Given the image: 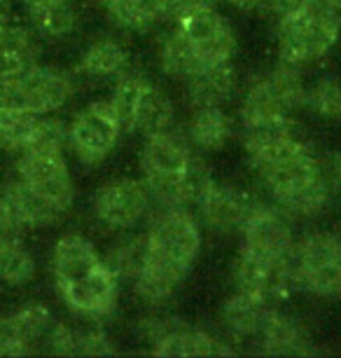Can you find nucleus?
I'll return each instance as SVG.
<instances>
[{"label": "nucleus", "mask_w": 341, "mask_h": 358, "mask_svg": "<svg viewBox=\"0 0 341 358\" xmlns=\"http://www.w3.org/2000/svg\"><path fill=\"white\" fill-rule=\"evenodd\" d=\"M341 36V10L334 0H306L290 17L278 19V59L292 66H309L330 54Z\"/></svg>", "instance_id": "f257e3e1"}, {"label": "nucleus", "mask_w": 341, "mask_h": 358, "mask_svg": "<svg viewBox=\"0 0 341 358\" xmlns=\"http://www.w3.org/2000/svg\"><path fill=\"white\" fill-rule=\"evenodd\" d=\"M304 101L306 85L302 69L280 62L250 83L248 92L241 101V124L269 117H290L295 110L304 108Z\"/></svg>", "instance_id": "f03ea898"}, {"label": "nucleus", "mask_w": 341, "mask_h": 358, "mask_svg": "<svg viewBox=\"0 0 341 358\" xmlns=\"http://www.w3.org/2000/svg\"><path fill=\"white\" fill-rule=\"evenodd\" d=\"M297 288L318 297L341 295V236L309 232L290 253Z\"/></svg>", "instance_id": "7ed1b4c3"}, {"label": "nucleus", "mask_w": 341, "mask_h": 358, "mask_svg": "<svg viewBox=\"0 0 341 358\" xmlns=\"http://www.w3.org/2000/svg\"><path fill=\"white\" fill-rule=\"evenodd\" d=\"M75 94L68 73L33 66L17 78H0V108H22L36 115H52L63 108Z\"/></svg>", "instance_id": "20e7f679"}, {"label": "nucleus", "mask_w": 341, "mask_h": 358, "mask_svg": "<svg viewBox=\"0 0 341 358\" xmlns=\"http://www.w3.org/2000/svg\"><path fill=\"white\" fill-rule=\"evenodd\" d=\"M148 246L164 258L194 267L202 251V222L190 211V206H155L150 215Z\"/></svg>", "instance_id": "39448f33"}, {"label": "nucleus", "mask_w": 341, "mask_h": 358, "mask_svg": "<svg viewBox=\"0 0 341 358\" xmlns=\"http://www.w3.org/2000/svg\"><path fill=\"white\" fill-rule=\"evenodd\" d=\"M241 253L269 260H287L295 248L292 218L278 204L255 201L241 227Z\"/></svg>", "instance_id": "423d86ee"}, {"label": "nucleus", "mask_w": 341, "mask_h": 358, "mask_svg": "<svg viewBox=\"0 0 341 358\" xmlns=\"http://www.w3.org/2000/svg\"><path fill=\"white\" fill-rule=\"evenodd\" d=\"M119 138L122 129L110 110L108 99L82 108L68 124V145L84 164H101L117 148Z\"/></svg>", "instance_id": "0eeeda50"}, {"label": "nucleus", "mask_w": 341, "mask_h": 358, "mask_svg": "<svg viewBox=\"0 0 341 358\" xmlns=\"http://www.w3.org/2000/svg\"><path fill=\"white\" fill-rule=\"evenodd\" d=\"M91 208L98 222H103L105 227L126 232L152 213V199L143 180L112 178L96 190Z\"/></svg>", "instance_id": "6e6552de"}, {"label": "nucleus", "mask_w": 341, "mask_h": 358, "mask_svg": "<svg viewBox=\"0 0 341 358\" xmlns=\"http://www.w3.org/2000/svg\"><path fill=\"white\" fill-rule=\"evenodd\" d=\"M232 279L236 283V290L259 297V300L269 302L273 307L278 302L287 300L292 295V290H297L290 258L269 260L238 251L236 260L232 265Z\"/></svg>", "instance_id": "1a4fd4ad"}, {"label": "nucleus", "mask_w": 341, "mask_h": 358, "mask_svg": "<svg viewBox=\"0 0 341 358\" xmlns=\"http://www.w3.org/2000/svg\"><path fill=\"white\" fill-rule=\"evenodd\" d=\"M17 178L68 211L75 199V185L70 178L63 150H24L19 152Z\"/></svg>", "instance_id": "9d476101"}, {"label": "nucleus", "mask_w": 341, "mask_h": 358, "mask_svg": "<svg viewBox=\"0 0 341 358\" xmlns=\"http://www.w3.org/2000/svg\"><path fill=\"white\" fill-rule=\"evenodd\" d=\"M183 36L197 47L204 69L227 64L238 50V38L234 26L215 8H204L183 17L176 24Z\"/></svg>", "instance_id": "9b49d317"}, {"label": "nucleus", "mask_w": 341, "mask_h": 358, "mask_svg": "<svg viewBox=\"0 0 341 358\" xmlns=\"http://www.w3.org/2000/svg\"><path fill=\"white\" fill-rule=\"evenodd\" d=\"M152 206H194L215 183L206 162L194 155L190 166L180 173H145L143 178Z\"/></svg>", "instance_id": "f8f14e48"}, {"label": "nucleus", "mask_w": 341, "mask_h": 358, "mask_svg": "<svg viewBox=\"0 0 341 358\" xmlns=\"http://www.w3.org/2000/svg\"><path fill=\"white\" fill-rule=\"evenodd\" d=\"M66 215L61 206L45 199L43 194L29 187L22 178L12 180L0 192V220L10 229L22 232L26 227L54 225Z\"/></svg>", "instance_id": "ddd939ff"}, {"label": "nucleus", "mask_w": 341, "mask_h": 358, "mask_svg": "<svg viewBox=\"0 0 341 358\" xmlns=\"http://www.w3.org/2000/svg\"><path fill=\"white\" fill-rule=\"evenodd\" d=\"M59 293L70 312L86 316V319H103L117 307L119 279L101 262L91 274L59 286Z\"/></svg>", "instance_id": "4468645a"}, {"label": "nucleus", "mask_w": 341, "mask_h": 358, "mask_svg": "<svg viewBox=\"0 0 341 358\" xmlns=\"http://www.w3.org/2000/svg\"><path fill=\"white\" fill-rule=\"evenodd\" d=\"M252 204H255V199L248 192L232 185L213 183L204 192V197L194 204V208H197L199 222L206 229L215 234H234L241 232Z\"/></svg>", "instance_id": "2eb2a0df"}, {"label": "nucleus", "mask_w": 341, "mask_h": 358, "mask_svg": "<svg viewBox=\"0 0 341 358\" xmlns=\"http://www.w3.org/2000/svg\"><path fill=\"white\" fill-rule=\"evenodd\" d=\"M187 274H190V267L164 258V255L150 251V246H148V258H145L140 272L133 276L131 281H133L136 295L145 305L159 307L176 295L180 283L187 279Z\"/></svg>", "instance_id": "dca6fc26"}, {"label": "nucleus", "mask_w": 341, "mask_h": 358, "mask_svg": "<svg viewBox=\"0 0 341 358\" xmlns=\"http://www.w3.org/2000/svg\"><path fill=\"white\" fill-rule=\"evenodd\" d=\"M194 159V148L185 131L164 129L145 136L140 150V169L143 173H180Z\"/></svg>", "instance_id": "f3484780"}, {"label": "nucleus", "mask_w": 341, "mask_h": 358, "mask_svg": "<svg viewBox=\"0 0 341 358\" xmlns=\"http://www.w3.org/2000/svg\"><path fill=\"white\" fill-rule=\"evenodd\" d=\"M101 265V253L82 234H63L52 251V274L56 286L77 281Z\"/></svg>", "instance_id": "a211bd4d"}, {"label": "nucleus", "mask_w": 341, "mask_h": 358, "mask_svg": "<svg viewBox=\"0 0 341 358\" xmlns=\"http://www.w3.org/2000/svg\"><path fill=\"white\" fill-rule=\"evenodd\" d=\"M259 344L262 351L269 356H306L313 354L309 330L297 321L295 316L278 312L276 307L271 309L262 333H259Z\"/></svg>", "instance_id": "6ab92c4d"}, {"label": "nucleus", "mask_w": 341, "mask_h": 358, "mask_svg": "<svg viewBox=\"0 0 341 358\" xmlns=\"http://www.w3.org/2000/svg\"><path fill=\"white\" fill-rule=\"evenodd\" d=\"M271 309L273 305L269 302L236 290V295H232L222 307L225 330L234 340H255L262 333Z\"/></svg>", "instance_id": "aec40b11"}, {"label": "nucleus", "mask_w": 341, "mask_h": 358, "mask_svg": "<svg viewBox=\"0 0 341 358\" xmlns=\"http://www.w3.org/2000/svg\"><path fill=\"white\" fill-rule=\"evenodd\" d=\"M185 134L190 138L192 148H197L202 152H215L222 150L232 141L234 120L229 113L222 110V106L194 108Z\"/></svg>", "instance_id": "412c9836"}, {"label": "nucleus", "mask_w": 341, "mask_h": 358, "mask_svg": "<svg viewBox=\"0 0 341 358\" xmlns=\"http://www.w3.org/2000/svg\"><path fill=\"white\" fill-rule=\"evenodd\" d=\"M234 87H236V71L232 62L209 66L185 80V92L192 108L225 106L234 96Z\"/></svg>", "instance_id": "4be33fe9"}, {"label": "nucleus", "mask_w": 341, "mask_h": 358, "mask_svg": "<svg viewBox=\"0 0 341 358\" xmlns=\"http://www.w3.org/2000/svg\"><path fill=\"white\" fill-rule=\"evenodd\" d=\"M155 356H218V354H232V349L220 347L215 337H211L206 330L194 328L192 323L178 319L173 328L162 340L152 344Z\"/></svg>", "instance_id": "5701e85b"}, {"label": "nucleus", "mask_w": 341, "mask_h": 358, "mask_svg": "<svg viewBox=\"0 0 341 358\" xmlns=\"http://www.w3.org/2000/svg\"><path fill=\"white\" fill-rule=\"evenodd\" d=\"M38 43L31 29L8 24L0 29V78H17L38 64Z\"/></svg>", "instance_id": "b1692460"}, {"label": "nucleus", "mask_w": 341, "mask_h": 358, "mask_svg": "<svg viewBox=\"0 0 341 358\" xmlns=\"http://www.w3.org/2000/svg\"><path fill=\"white\" fill-rule=\"evenodd\" d=\"M148 85H150L148 78L129 69H126L122 76H117V83L108 96V106L112 115H115L122 134H133V129H136L140 99H143L145 87Z\"/></svg>", "instance_id": "393cba45"}, {"label": "nucleus", "mask_w": 341, "mask_h": 358, "mask_svg": "<svg viewBox=\"0 0 341 358\" xmlns=\"http://www.w3.org/2000/svg\"><path fill=\"white\" fill-rule=\"evenodd\" d=\"M129 69V50L115 38H98L79 57V73L86 78H117Z\"/></svg>", "instance_id": "a878e982"}, {"label": "nucleus", "mask_w": 341, "mask_h": 358, "mask_svg": "<svg viewBox=\"0 0 341 358\" xmlns=\"http://www.w3.org/2000/svg\"><path fill=\"white\" fill-rule=\"evenodd\" d=\"M108 17L119 29L148 33L166 19L164 0H103Z\"/></svg>", "instance_id": "bb28decb"}, {"label": "nucleus", "mask_w": 341, "mask_h": 358, "mask_svg": "<svg viewBox=\"0 0 341 358\" xmlns=\"http://www.w3.org/2000/svg\"><path fill=\"white\" fill-rule=\"evenodd\" d=\"M159 66H162V71L169 78H178V80H187L194 73L204 71L197 47L183 36V31L178 26H173L162 40V47H159Z\"/></svg>", "instance_id": "cd10ccee"}, {"label": "nucleus", "mask_w": 341, "mask_h": 358, "mask_svg": "<svg viewBox=\"0 0 341 358\" xmlns=\"http://www.w3.org/2000/svg\"><path fill=\"white\" fill-rule=\"evenodd\" d=\"M241 141H243L245 155L248 159L257 157L271 148H276L285 141L295 138V124L290 117H269V120H257V122L241 124Z\"/></svg>", "instance_id": "c85d7f7f"}, {"label": "nucleus", "mask_w": 341, "mask_h": 358, "mask_svg": "<svg viewBox=\"0 0 341 358\" xmlns=\"http://www.w3.org/2000/svg\"><path fill=\"white\" fill-rule=\"evenodd\" d=\"M145 258H148V236H145V232H140L119 236L115 244L105 251V255H101V262L122 281L133 279L143 267Z\"/></svg>", "instance_id": "c756f323"}, {"label": "nucleus", "mask_w": 341, "mask_h": 358, "mask_svg": "<svg viewBox=\"0 0 341 358\" xmlns=\"http://www.w3.org/2000/svg\"><path fill=\"white\" fill-rule=\"evenodd\" d=\"M173 124H176V106H173V99L162 87L150 83L145 87L143 99H140L136 129L133 131H140L143 136H150V134L171 129Z\"/></svg>", "instance_id": "7c9ffc66"}, {"label": "nucleus", "mask_w": 341, "mask_h": 358, "mask_svg": "<svg viewBox=\"0 0 341 358\" xmlns=\"http://www.w3.org/2000/svg\"><path fill=\"white\" fill-rule=\"evenodd\" d=\"M36 274V260L24 246L19 232H8L0 236V281L10 286H24Z\"/></svg>", "instance_id": "2f4dec72"}, {"label": "nucleus", "mask_w": 341, "mask_h": 358, "mask_svg": "<svg viewBox=\"0 0 341 358\" xmlns=\"http://www.w3.org/2000/svg\"><path fill=\"white\" fill-rule=\"evenodd\" d=\"M40 115L22 108H0V148L8 152H24L36 134Z\"/></svg>", "instance_id": "473e14b6"}, {"label": "nucleus", "mask_w": 341, "mask_h": 358, "mask_svg": "<svg viewBox=\"0 0 341 358\" xmlns=\"http://www.w3.org/2000/svg\"><path fill=\"white\" fill-rule=\"evenodd\" d=\"M10 319L15 323L17 333L26 342V347L31 349V354L36 351V344L47 340V333L54 326V316H52V312L45 305H40V302H29L22 309H17Z\"/></svg>", "instance_id": "72a5a7b5"}, {"label": "nucleus", "mask_w": 341, "mask_h": 358, "mask_svg": "<svg viewBox=\"0 0 341 358\" xmlns=\"http://www.w3.org/2000/svg\"><path fill=\"white\" fill-rule=\"evenodd\" d=\"M31 24L45 38H66L77 29L79 17L70 3L50 5V8L31 10Z\"/></svg>", "instance_id": "f704fd0d"}, {"label": "nucleus", "mask_w": 341, "mask_h": 358, "mask_svg": "<svg viewBox=\"0 0 341 358\" xmlns=\"http://www.w3.org/2000/svg\"><path fill=\"white\" fill-rule=\"evenodd\" d=\"M304 106L323 120H341V78H318L311 87H306Z\"/></svg>", "instance_id": "c9c22d12"}, {"label": "nucleus", "mask_w": 341, "mask_h": 358, "mask_svg": "<svg viewBox=\"0 0 341 358\" xmlns=\"http://www.w3.org/2000/svg\"><path fill=\"white\" fill-rule=\"evenodd\" d=\"M66 143H68V127L59 117L40 115L36 134L26 150H63Z\"/></svg>", "instance_id": "e433bc0d"}, {"label": "nucleus", "mask_w": 341, "mask_h": 358, "mask_svg": "<svg viewBox=\"0 0 341 358\" xmlns=\"http://www.w3.org/2000/svg\"><path fill=\"white\" fill-rule=\"evenodd\" d=\"M117 349L103 328H77V356H115Z\"/></svg>", "instance_id": "4c0bfd02"}, {"label": "nucleus", "mask_w": 341, "mask_h": 358, "mask_svg": "<svg viewBox=\"0 0 341 358\" xmlns=\"http://www.w3.org/2000/svg\"><path fill=\"white\" fill-rule=\"evenodd\" d=\"M45 344L56 356H77V328L68 326V323L54 321V326L47 333Z\"/></svg>", "instance_id": "58836bf2"}, {"label": "nucleus", "mask_w": 341, "mask_h": 358, "mask_svg": "<svg viewBox=\"0 0 341 358\" xmlns=\"http://www.w3.org/2000/svg\"><path fill=\"white\" fill-rule=\"evenodd\" d=\"M215 3L218 0H164V10H166V19L178 24L183 17L192 15L197 10L215 8Z\"/></svg>", "instance_id": "ea45409f"}, {"label": "nucleus", "mask_w": 341, "mask_h": 358, "mask_svg": "<svg viewBox=\"0 0 341 358\" xmlns=\"http://www.w3.org/2000/svg\"><path fill=\"white\" fill-rule=\"evenodd\" d=\"M306 5V0H266V10L273 12L278 19L280 17H290L299 12Z\"/></svg>", "instance_id": "a19ab883"}, {"label": "nucleus", "mask_w": 341, "mask_h": 358, "mask_svg": "<svg viewBox=\"0 0 341 358\" xmlns=\"http://www.w3.org/2000/svg\"><path fill=\"white\" fill-rule=\"evenodd\" d=\"M234 10H241V12H259V10H266V0H227Z\"/></svg>", "instance_id": "79ce46f5"}, {"label": "nucleus", "mask_w": 341, "mask_h": 358, "mask_svg": "<svg viewBox=\"0 0 341 358\" xmlns=\"http://www.w3.org/2000/svg\"><path fill=\"white\" fill-rule=\"evenodd\" d=\"M327 178H330L332 187L341 190V152L334 155L330 159V169H327Z\"/></svg>", "instance_id": "37998d69"}, {"label": "nucleus", "mask_w": 341, "mask_h": 358, "mask_svg": "<svg viewBox=\"0 0 341 358\" xmlns=\"http://www.w3.org/2000/svg\"><path fill=\"white\" fill-rule=\"evenodd\" d=\"M12 24V5L10 0H0V29Z\"/></svg>", "instance_id": "c03bdc74"}, {"label": "nucleus", "mask_w": 341, "mask_h": 358, "mask_svg": "<svg viewBox=\"0 0 341 358\" xmlns=\"http://www.w3.org/2000/svg\"><path fill=\"white\" fill-rule=\"evenodd\" d=\"M26 8L31 10H40V8H50V5H59V3H70V0H24Z\"/></svg>", "instance_id": "a18cd8bd"}, {"label": "nucleus", "mask_w": 341, "mask_h": 358, "mask_svg": "<svg viewBox=\"0 0 341 358\" xmlns=\"http://www.w3.org/2000/svg\"><path fill=\"white\" fill-rule=\"evenodd\" d=\"M8 232H15V229H10L8 225H5L3 220H0V236H3V234H8Z\"/></svg>", "instance_id": "49530a36"}, {"label": "nucleus", "mask_w": 341, "mask_h": 358, "mask_svg": "<svg viewBox=\"0 0 341 358\" xmlns=\"http://www.w3.org/2000/svg\"><path fill=\"white\" fill-rule=\"evenodd\" d=\"M339 236H341V225H339Z\"/></svg>", "instance_id": "de8ad7c7"}]
</instances>
